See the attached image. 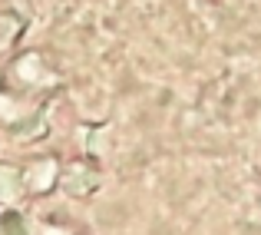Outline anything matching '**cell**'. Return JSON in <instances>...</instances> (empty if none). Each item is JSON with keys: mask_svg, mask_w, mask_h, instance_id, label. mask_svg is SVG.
<instances>
[{"mask_svg": "<svg viewBox=\"0 0 261 235\" xmlns=\"http://www.w3.org/2000/svg\"><path fill=\"white\" fill-rule=\"evenodd\" d=\"M60 185H63L73 199H83L89 192H96V185H99V166H96L89 156L73 159V162L60 172Z\"/></svg>", "mask_w": 261, "mask_h": 235, "instance_id": "cell-1", "label": "cell"}, {"mask_svg": "<svg viewBox=\"0 0 261 235\" xmlns=\"http://www.w3.org/2000/svg\"><path fill=\"white\" fill-rule=\"evenodd\" d=\"M60 185V166L57 159H33L23 169V189L27 196H46Z\"/></svg>", "mask_w": 261, "mask_h": 235, "instance_id": "cell-2", "label": "cell"}, {"mask_svg": "<svg viewBox=\"0 0 261 235\" xmlns=\"http://www.w3.org/2000/svg\"><path fill=\"white\" fill-rule=\"evenodd\" d=\"M27 189H23V169L20 166H10V162H0V202L10 205L17 199H23Z\"/></svg>", "mask_w": 261, "mask_h": 235, "instance_id": "cell-3", "label": "cell"}, {"mask_svg": "<svg viewBox=\"0 0 261 235\" xmlns=\"http://www.w3.org/2000/svg\"><path fill=\"white\" fill-rule=\"evenodd\" d=\"M0 235H30V229H27V219L20 216L17 209H7L4 216H0Z\"/></svg>", "mask_w": 261, "mask_h": 235, "instance_id": "cell-4", "label": "cell"}, {"mask_svg": "<svg viewBox=\"0 0 261 235\" xmlns=\"http://www.w3.org/2000/svg\"><path fill=\"white\" fill-rule=\"evenodd\" d=\"M76 235H86V232H76Z\"/></svg>", "mask_w": 261, "mask_h": 235, "instance_id": "cell-5", "label": "cell"}]
</instances>
